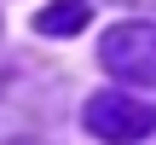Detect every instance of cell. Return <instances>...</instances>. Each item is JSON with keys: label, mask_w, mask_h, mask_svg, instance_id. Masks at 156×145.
<instances>
[{"label": "cell", "mask_w": 156, "mask_h": 145, "mask_svg": "<svg viewBox=\"0 0 156 145\" xmlns=\"http://www.w3.org/2000/svg\"><path fill=\"white\" fill-rule=\"evenodd\" d=\"M87 134L104 145H133V139H151L156 134V105L145 99H127V93H93L87 110H81Z\"/></svg>", "instance_id": "6da1fadb"}, {"label": "cell", "mask_w": 156, "mask_h": 145, "mask_svg": "<svg viewBox=\"0 0 156 145\" xmlns=\"http://www.w3.org/2000/svg\"><path fill=\"white\" fill-rule=\"evenodd\" d=\"M98 58H104L110 76L156 87V23H116V29H104Z\"/></svg>", "instance_id": "7a4b0ae2"}, {"label": "cell", "mask_w": 156, "mask_h": 145, "mask_svg": "<svg viewBox=\"0 0 156 145\" xmlns=\"http://www.w3.org/2000/svg\"><path fill=\"white\" fill-rule=\"evenodd\" d=\"M87 23H93L87 0H52L46 12H35V35H81Z\"/></svg>", "instance_id": "3957f363"}, {"label": "cell", "mask_w": 156, "mask_h": 145, "mask_svg": "<svg viewBox=\"0 0 156 145\" xmlns=\"http://www.w3.org/2000/svg\"><path fill=\"white\" fill-rule=\"evenodd\" d=\"M127 6H156V0H127Z\"/></svg>", "instance_id": "277c9868"}, {"label": "cell", "mask_w": 156, "mask_h": 145, "mask_svg": "<svg viewBox=\"0 0 156 145\" xmlns=\"http://www.w3.org/2000/svg\"><path fill=\"white\" fill-rule=\"evenodd\" d=\"M17 145H41V139H17Z\"/></svg>", "instance_id": "5b68a950"}]
</instances>
